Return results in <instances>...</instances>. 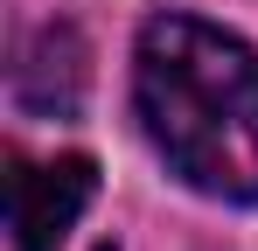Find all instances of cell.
I'll use <instances>...</instances> for the list:
<instances>
[{
    "label": "cell",
    "instance_id": "1",
    "mask_svg": "<svg viewBox=\"0 0 258 251\" xmlns=\"http://www.w3.org/2000/svg\"><path fill=\"white\" fill-rule=\"evenodd\" d=\"M133 119L181 189L258 203V49L203 14L161 7L133 35Z\"/></svg>",
    "mask_w": 258,
    "mask_h": 251
},
{
    "label": "cell",
    "instance_id": "2",
    "mask_svg": "<svg viewBox=\"0 0 258 251\" xmlns=\"http://www.w3.org/2000/svg\"><path fill=\"white\" fill-rule=\"evenodd\" d=\"M98 196V161L91 154H56V161H28L7 154V230L14 251H63L70 223Z\"/></svg>",
    "mask_w": 258,
    "mask_h": 251
}]
</instances>
